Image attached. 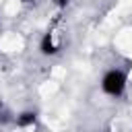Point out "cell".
<instances>
[{
  "mask_svg": "<svg viewBox=\"0 0 132 132\" xmlns=\"http://www.w3.org/2000/svg\"><path fill=\"white\" fill-rule=\"evenodd\" d=\"M101 89H103L107 95H111V97H120V95L124 93V89H126V74H124L122 70H118V68L107 70V72L103 74Z\"/></svg>",
  "mask_w": 132,
  "mask_h": 132,
  "instance_id": "6da1fadb",
  "label": "cell"
},
{
  "mask_svg": "<svg viewBox=\"0 0 132 132\" xmlns=\"http://www.w3.org/2000/svg\"><path fill=\"white\" fill-rule=\"evenodd\" d=\"M39 50H41V54L43 56H54V54H58V50H60V45L54 41V33H45L43 37H41V43H39Z\"/></svg>",
  "mask_w": 132,
  "mask_h": 132,
  "instance_id": "7a4b0ae2",
  "label": "cell"
},
{
  "mask_svg": "<svg viewBox=\"0 0 132 132\" xmlns=\"http://www.w3.org/2000/svg\"><path fill=\"white\" fill-rule=\"evenodd\" d=\"M35 120H37V113H35V111H23V113L19 116L16 124H19V126H31V124H35Z\"/></svg>",
  "mask_w": 132,
  "mask_h": 132,
  "instance_id": "3957f363",
  "label": "cell"
},
{
  "mask_svg": "<svg viewBox=\"0 0 132 132\" xmlns=\"http://www.w3.org/2000/svg\"><path fill=\"white\" fill-rule=\"evenodd\" d=\"M68 2H70V0H54V4H56V6H60V8H64Z\"/></svg>",
  "mask_w": 132,
  "mask_h": 132,
  "instance_id": "277c9868",
  "label": "cell"
},
{
  "mask_svg": "<svg viewBox=\"0 0 132 132\" xmlns=\"http://www.w3.org/2000/svg\"><path fill=\"white\" fill-rule=\"evenodd\" d=\"M19 2H31V0H19Z\"/></svg>",
  "mask_w": 132,
  "mask_h": 132,
  "instance_id": "5b68a950",
  "label": "cell"
},
{
  "mask_svg": "<svg viewBox=\"0 0 132 132\" xmlns=\"http://www.w3.org/2000/svg\"><path fill=\"white\" fill-rule=\"evenodd\" d=\"M0 109H2V101H0Z\"/></svg>",
  "mask_w": 132,
  "mask_h": 132,
  "instance_id": "8992f818",
  "label": "cell"
}]
</instances>
